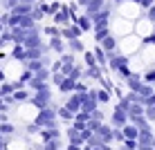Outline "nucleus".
I'll use <instances>...</instances> for the list:
<instances>
[{
  "label": "nucleus",
  "instance_id": "f257e3e1",
  "mask_svg": "<svg viewBox=\"0 0 155 150\" xmlns=\"http://www.w3.org/2000/svg\"><path fill=\"white\" fill-rule=\"evenodd\" d=\"M36 123H38L41 128H52V126H54V112L47 110V108H43L41 114L36 116Z\"/></svg>",
  "mask_w": 155,
  "mask_h": 150
},
{
  "label": "nucleus",
  "instance_id": "f03ea898",
  "mask_svg": "<svg viewBox=\"0 0 155 150\" xmlns=\"http://www.w3.org/2000/svg\"><path fill=\"white\" fill-rule=\"evenodd\" d=\"M124 139H133V141H137V139H140V130H137L135 126H126L124 128Z\"/></svg>",
  "mask_w": 155,
  "mask_h": 150
},
{
  "label": "nucleus",
  "instance_id": "7ed1b4c3",
  "mask_svg": "<svg viewBox=\"0 0 155 150\" xmlns=\"http://www.w3.org/2000/svg\"><path fill=\"white\" fill-rule=\"evenodd\" d=\"M0 132H2V135H12V132H14V126H9V123H2V126H0Z\"/></svg>",
  "mask_w": 155,
  "mask_h": 150
},
{
  "label": "nucleus",
  "instance_id": "20e7f679",
  "mask_svg": "<svg viewBox=\"0 0 155 150\" xmlns=\"http://www.w3.org/2000/svg\"><path fill=\"white\" fill-rule=\"evenodd\" d=\"M14 99L16 101H25V99H27V94H25V92H14Z\"/></svg>",
  "mask_w": 155,
  "mask_h": 150
},
{
  "label": "nucleus",
  "instance_id": "39448f33",
  "mask_svg": "<svg viewBox=\"0 0 155 150\" xmlns=\"http://www.w3.org/2000/svg\"><path fill=\"white\" fill-rule=\"evenodd\" d=\"M0 92H2V96H5V94H12L14 88H12V85H2V90H0Z\"/></svg>",
  "mask_w": 155,
  "mask_h": 150
},
{
  "label": "nucleus",
  "instance_id": "423d86ee",
  "mask_svg": "<svg viewBox=\"0 0 155 150\" xmlns=\"http://www.w3.org/2000/svg\"><path fill=\"white\" fill-rule=\"evenodd\" d=\"M68 150H81V148H79V143H70V148H68Z\"/></svg>",
  "mask_w": 155,
  "mask_h": 150
},
{
  "label": "nucleus",
  "instance_id": "0eeeda50",
  "mask_svg": "<svg viewBox=\"0 0 155 150\" xmlns=\"http://www.w3.org/2000/svg\"><path fill=\"white\" fill-rule=\"evenodd\" d=\"M0 150H5V139L0 137Z\"/></svg>",
  "mask_w": 155,
  "mask_h": 150
},
{
  "label": "nucleus",
  "instance_id": "6e6552de",
  "mask_svg": "<svg viewBox=\"0 0 155 150\" xmlns=\"http://www.w3.org/2000/svg\"><path fill=\"white\" fill-rule=\"evenodd\" d=\"M151 18H153V20H155V7H153V9H151Z\"/></svg>",
  "mask_w": 155,
  "mask_h": 150
},
{
  "label": "nucleus",
  "instance_id": "1a4fd4ad",
  "mask_svg": "<svg viewBox=\"0 0 155 150\" xmlns=\"http://www.w3.org/2000/svg\"><path fill=\"white\" fill-rule=\"evenodd\" d=\"M0 29H2V23H0Z\"/></svg>",
  "mask_w": 155,
  "mask_h": 150
},
{
  "label": "nucleus",
  "instance_id": "9d476101",
  "mask_svg": "<svg viewBox=\"0 0 155 150\" xmlns=\"http://www.w3.org/2000/svg\"><path fill=\"white\" fill-rule=\"evenodd\" d=\"M0 137H2V132H0Z\"/></svg>",
  "mask_w": 155,
  "mask_h": 150
}]
</instances>
